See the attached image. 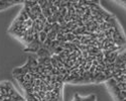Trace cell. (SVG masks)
<instances>
[{
	"label": "cell",
	"instance_id": "6da1fadb",
	"mask_svg": "<svg viewBox=\"0 0 126 101\" xmlns=\"http://www.w3.org/2000/svg\"><path fill=\"white\" fill-rule=\"evenodd\" d=\"M24 98L20 95L13 85L5 81L0 83V101H22Z\"/></svg>",
	"mask_w": 126,
	"mask_h": 101
},
{
	"label": "cell",
	"instance_id": "7a4b0ae2",
	"mask_svg": "<svg viewBox=\"0 0 126 101\" xmlns=\"http://www.w3.org/2000/svg\"><path fill=\"white\" fill-rule=\"evenodd\" d=\"M17 4H23V2H13V1H0V11L4 9H7L11 6L17 5Z\"/></svg>",
	"mask_w": 126,
	"mask_h": 101
},
{
	"label": "cell",
	"instance_id": "3957f363",
	"mask_svg": "<svg viewBox=\"0 0 126 101\" xmlns=\"http://www.w3.org/2000/svg\"><path fill=\"white\" fill-rule=\"evenodd\" d=\"M47 34H46L45 32L38 33V39H39V42H40L41 44L45 43V40L47 39Z\"/></svg>",
	"mask_w": 126,
	"mask_h": 101
}]
</instances>
